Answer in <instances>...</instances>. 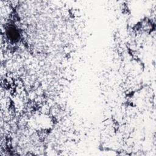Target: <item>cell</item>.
<instances>
[{"mask_svg": "<svg viewBox=\"0 0 156 156\" xmlns=\"http://www.w3.org/2000/svg\"><path fill=\"white\" fill-rule=\"evenodd\" d=\"M7 35L9 38H11V40H15L19 37V32L15 27L11 26L8 29Z\"/></svg>", "mask_w": 156, "mask_h": 156, "instance_id": "6da1fadb", "label": "cell"}]
</instances>
